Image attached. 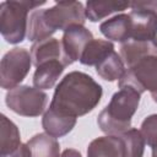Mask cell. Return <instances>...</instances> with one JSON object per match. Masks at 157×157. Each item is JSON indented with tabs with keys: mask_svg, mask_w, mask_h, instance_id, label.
Wrapping results in <instances>:
<instances>
[{
	"mask_svg": "<svg viewBox=\"0 0 157 157\" xmlns=\"http://www.w3.org/2000/svg\"><path fill=\"white\" fill-rule=\"evenodd\" d=\"M145 145L140 130L131 128L123 134L92 140L87 147V157H142Z\"/></svg>",
	"mask_w": 157,
	"mask_h": 157,
	"instance_id": "3957f363",
	"label": "cell"
},
{
	"mask_svg": "<svg viewBox=\"0 0 157 157\" xmlns=\"http://www.w3.org/2000/svg\"><path fill=\"white\" fill-rule=\"evenodd\" d=\"M0 157H32V156H31V150H29L28 145L21 144V146L17 150H15L13 152L7 153V155H2Z\"/></svg>",
	"mask_w": 157,
	"mask_h": 157,
	"instance_id": "cb8c5ba5",
	"label": "cell"
},
{
	"mask_svg": "<svg viewBox=\"0 0 157 157\" xmlns=\"http://www.w3.org/2000/svg\"><path fill=\"white\" fill-rule=\"evenodd\" d=\"M151 97H152L153 101L157 103V91H156V92H152V93H151Z\"/></svg>",
	"mask_w": 157,
	"mask_h": 157,
	"instance_id": "4316f807",
	"label": "cell"
},
{
	"mask_svg": "<svg viewBox=\"0 0 157 157\" xmlns=\"http://www.w3.org/2000/svg\"><path fill=\"white\" fill-rule=\"evenodd\" d=\"M96 71L103 80L112 82L123 77L126 71V66L121 56L114 50L112 54H109L105 59L96 65Z\"/></svg>",
	"mask_w": 157,
	"mask_h": 157,
	"instance_id": "ffe728a7",
	"label": "cell"
},
{
	"mask_svg": "<svg viewBox=\"0 0 157 157\" xmlns=\"http://www.w3.org/2000/svg\"><path fill=\"white\" fill-rule=\"evenodd\" d=\"M31 56H32V63L36 67L43 63L53 61V60H58L63 63L65 66L72 64V61L69 59V56L66 55L63 48L61 40L53 37L33 43V45L31 47Z\"/></svg>",
	"mask_w": 157,
	"mask_h": 157,
	"instance_id": "9c48e42d",
	"label": "cell"
},
{
	"mask_svg": "<svg viewBox=\"0 0 157 157\" xmlns=\"http://www.w3.org/2000/svg\"><path fill=\"white\" fill-rule=\"evenodd\" d=\"M140 132L145 140V144H147L152 153H157V114L148 115L141 124Z\"/></svg>",
	"mask_w": 157,
	"mask_h": 157,
	"instance_id": "7402d4cb",
	"label": "cell"
},
{
	"mask_svg": "<svg viewBox=\"0 0 157 157\" xmlns=\"http://www.w3.org/2000/svg\"><path fill=\"white\" fill-rule=\"evenodd\" d=\"M131 18V39L152 43L156 27L157 12L147 10H132L129 13Z\"/></svg>",
	"mask_w": 157,
	"mask_h": 157,
	"instance_id": "8fae6325",
	"label": "cell"
},
{
	"mask_svg": "<svg viewBox=\"0 0 157 157\" xmlns=\"http://www.w3.org/2000/svg\"><path fill=\"white\" fill-rule=\"evenodd\" d=\"M152 157H157V153H152Z\"/></svg>",
	"mask_w": 157,
	"mask_h": 157,
	"instance_id": "83f0119b",
	"label": "cell"
},
{
	"mask_svg": "<svg viewBox=\"0 0 157 157\" xmlns=\"http://www.w3.org/2000/svg\"><path fill=\"white\" fill-rule=\"evenodd\" d=\"M43 18L53 33L65 32L72 26H83L86 9L81 1H56L53 7L43 10Z\"/></svg>",
	"mask_w": 157,
	"mask_h": 157,
	"instance_id": "52a82bcc",
	"label": "cell"
},
{
	"mask_svg": "<svg viewBox=\"0 0 157 157\" xmlns=\"http://www.w3.org/2000/svg\"><path fill=\"white\" fill-rule=\"evenodd\" d=\"M65 67L66 66L58 60L47 61V63L40 64L39 66H37L34 75H33L34 87L39 90L53 88Z\"/></svg>",
	"mask_w": 157,
	"mask_h": 157,
	"instance_id": "9a60e30c",
	"label": "cell"
},
{
	"mask_svg": "<svg viewBox=\"0 0 157 157\" xmlns=\"http://www.w3.org/2000/svg\"><path fill=\"white\" fill-rule=\"evenodd\" d=\"M92 39L93 34L88 28L85 26H72L64 32L61 43L66 55L74 63L76 60L80 61L82 52Z\"/></svg>",
	"mask_w": 157,
	"mask_h": 157,
	"instance_id": "30bf717a",
	"label": "cell"
},
{
	"mask_svg": "<svg viewBox=\"0 0 157 157\" xmlns=\"http://www.w3.org/2000/svg\"><path fill=\"white\" fill-rule=\"evenodd\" d=\"M48 96L39 88L29 86H17L9 90L5 97L6 105L18 115L38 117L44 112Z\"/></svg>",
	"mask_w": 157,
	"mask_h": 157,
	"instance_id": "5b68a950",
	"label": "cell"
},
{
	"mask_svg": "<svg viewBox=\"0 0 157 157\" xmlns=\"http://www.w3.org/2000/svg\"><path fill=\"white\" fill-rule=\"evenodd\" d=\"M103 90L90 75L71 71L56 86L50 108L69 117L78 118L92 112L101 102Z\"/></svg>",
	"mask_w": 157,
	"mask_h": 157,
	"instance_id": "6da1fadb",
	"label": "cell"
},
{
	"mask_svg": "<svg viewBox=\"0 0 157 157\" xmlns=\"http://www.w3.org/2000/svg\"><path fill=\"white\" fill-rule=\"evenodd\" d=\"M60 157H82L81 153L77 150L74 148H66L63 151V153L60 155Z\"/></svg>",
	"mask_w": 157,
	"mask_h": 157,
	"instance_id": "d4e9b609",
	"label": "cell"
},
{
	"mask_svg": "<svg viewBox=\"0 0 157 157\" xmlns=\"http://www.w3.org/2000/svg\"><path fill=\"white\" fill-rule=\"evenodd\" d=\"M114 52V44L105 39H92L82 52L80 63L83 65H97Z\"/></svg>",
	"mask_w": 157,
	"mask_h": 157,
	"instance_id": "e0dca14e",
	"label": "cell"
},
{
	"mask_svg": "<svg viewBox=\"0 0 157 157\" xmlns=\"http://www.w3.org/2000/svg\"><path fill=\"white\" fill-rule=\"evenodd\" d=\"M140 96L130 87H123L115 92L98 115L99 129L107 135H118L131 129V119L139 108Z\"/></svg>",
	"mask_w": 157,
	"mask_h": 157,
	"instance_id": "7a4b0ae2",
	"label": "cell"
},
{
	"mask_svg": "<svg viewBox=\"0 0 157 157\" xmlns=\"http://www.w3.org/2000/svg\"><path fill=\"white\" fill-rule=\"evenodd\" d=\"M31 53L26 48H13L7 52L0 64V85L5 90H12L25 80L32 65Z\"/></svg>",
	"mask_w": 157,
	"mask_h": 157,
	"instance_id": "ba28073f",
	"label": "cell"
},
{
	"mask_svg": "<svg viewBox=\"0 0 157 157\" xmlns=\"http://www.w3.org/2000/svg\"><path fill=\"white\" fill-rule=\"evenodd\" d=\"M99 31L107 39L123 44L131 39V18L129 13L115 15L102 22Z\"/></svg>",
	"mask_w": 157,
	"mask_h": 157,
	"instance_id": "7c38bea8",
	"label": "cell"
},
{
	"mask_svg": "<svg viewBox=\"0 0 157 157\" xmlns=\"http://www.w3.org/2000/svg\"><path fill=\"white\" fill-rule=\"evenodd\" d=\"M53 32L48 28L44 18H43V10H33L28 18V27H27V38L28 40L37 43L44 39L50 38Z\"/></svg>",
	"mask_w": 157,
	"mask_h": 157,
	"instance_id": "44dd1931",
	"label": "cell"
},
{
	"mask_svg": "<svg viewBox=\"0 0 157 157\" xmlns=\"http://www.w3.org/2000/svg\"><path fill=\"white\" fill-rule=\"evenodd\" d=\"M76 120L77 118L65 115L49 107L43 114L42 126L45 134L56 139V137H63L66 134H69L76 125Z\"/></svg>",
	"mask_w": 157,
	"mask_h": 157,
	"instance_id": "4fadbf2b",
	"label": "cell"
},
{
	"mask_svg": "<svg viewBox=\"0 0 157 157\" xmlns=\"http://www.w3.org/2000/svg\"><path fill=\"white\" fill-rule=\"evenodd\" d=\"M119 88L130 87L140 94L157 91V55H150L128 67L118 82Z\"/></svg>",
	"mask_w": 157,
	"mask_h": 157,
	"instance_id": "8992f818",
	"label": "cell"
},
{
	"mask_svg": "<svg viewBox=\"0 0 157 157\" xmlns=\"http://www.w3.org/2000/svg\"><path fill=\"white\" fill-rule=\"evenodd\" d=\"M152 44L155 47H157V27H156V32H155V37H153V40H152Z\"/></svg>",
	"mask_w": 157,
	"mask_h": 157,
	"instance_id": "484cf974",
	"label": "cell"
},
{
	"mask_svg": "<svg viewBox=\"0 0 157 157\" xmlns=\"http://www.w3.org/2000/svg\"><path fill=\"white\" fill-rule=\"evenodd\" d=\"M21 146L20 130L13 121L5 114H1V132H0V156L13 152Z\"/></svg>",
	"mask_w": 157,
	"mask_h": 157,
	"instance_id": "ac0fdd59",
	"label": "cell"
},
{
	"mask_svg": "<svg viewBox=\"0 0 157 157\" xmlns=\"http://www.w3.org/2000/svg\"><path fill=\"white\" fill-rule=\"evenodd\" d=\"M130 7L132 10H147V11L157 12V1H137V2H131Z\"/></svg>",
	"mask_w": 157,
	"mask_h": 157,
	"instance_id": "603a6c76",
	"label": "cell"
},
{
	"mask_svg": "<svg viewBox=\"0 0 157 157\" xmlns=\"http://www.w3.org/2000/svg\"><path fill=\"white\" fill-rule=\"evenodd\" d=\"M150 55H157V47H155L150 42L129 39L120 47V56L126 69L136 64L139 60Z\"/></svg>",
	"mask_w": 157,
	"mask_h": 157,
	"instance_id": "5bb4252c",
	"label": "cell"
},
{
	"mask_svg": "<svg viewBox=\"0 0 157 157\" xmlns=\"http://www.w3.org/2000/svg\"><path fill=\"white\" fill-rule=\"evenodd\" d=\"M128 7H130V4L121 1H87L86 18H88L91 22H97L110 13L124 11Z\"/></svg>",
	"mask_w": 157,
	"mask_h": 157,
	"instance_id": "d6986e66",
	"label": "cell"
},
{
	"mask_svg": "<svg viewBox=\"0 0 157 157\" xmlns=\"http://www.w3.org/2000/svg\"><path fill=\"white\" fill-rule=\"evenodd\" d=\"M44 4V0L2 1L0 4V32L2 38L10 44L21 43L27 34L29 11Z\"/></svg>",
	"mask_w": 157,
	"mask_h": 157,
	"instance_id": "277c9868",
	"label": "cell"
},
{
	"mask_svg": "<svg viewBox=\"0 0 157 157\" xmlns=\"http://www.w3.org/2000/svg\"><path fill=\"white\" fill-rule=\"evenodd\" d=\"M32 157H60V145L55 137L40 132L27 141Z\"/></svg>",
	"mask_w": 157,
	"mask_h": 157,
	"instance_id": "2e32d148",
	"label": "cell"
}]
</instances>
